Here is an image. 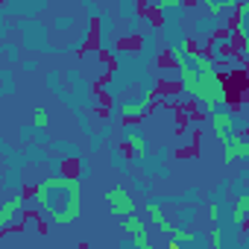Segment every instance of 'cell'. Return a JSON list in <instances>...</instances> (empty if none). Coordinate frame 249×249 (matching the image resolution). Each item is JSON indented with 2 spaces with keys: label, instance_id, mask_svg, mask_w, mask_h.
<instances>
[{
  "label": "cell",
  "instance_id": "cell-15",
  "mask_svg": "<svg viewBox=\"0 0 249 249\" xmlns=\"http://www.w3.org/2000/svg\"><path fill=\"white\" fill-rule=\"evenodd\" d=\"M170 240H173V243H179V246H185V243H194V240H196V234H194V231H188V229H176V231L170 234Z\"/></svg>",
  "mask_w": 249,
  "mask_h": 249
},
{
  "label": "cell",
  "instance_id": "cell-4",
  "mask_svg": "<svg viewBox=\"0 0 249 249\" xmlns=\"http://www.w3.org/2000/svg\"><path fill=\"white\" fill-rule=\"evenodd\" d=\"M21 214H24V196L6 199L3 205H0V229H12Z\"/></svg>",
  "mask_w": 249,
  "mask_h": 249
},
{
  "label": "cell",
  "instance_id": "cell-1",
  "mask_svg": "<svg viewBox=\"0 0 249 249\" xmlns=\"http://www.w3.org/2000/svg\"><path fill=\"white\" fill-rule=\"evenodd\" d=\"M191 97H196L208 111H217L220 106H226L229 88H226V82H223L220 73H202V76H196V85H194Z\"/></svg>",
  "mask_w": 249,
  "mask_h": 249
},
{
  "label": "cell",
  "instance_id": "cell-13",
  "mask_svg": "<svg viewBox=\"0 0 249 249\" xmlns=\"http://www.w3.org/2000/svg\"><path fill=\"white\" fill-rule=\"evenodd\" d=\"M33 126H36V129H47V126H50V114H47L44 106H36V108H33Z\"/></svg>",
  "mask_w": 249,
  "mask_h": 249
},
{
  "label": "cell",
  "instance_id": "cell-18",
  "mask_svg": "<svg viewBox=\"0 0 249 249\" xmlns=\"http://www.w3.org/2000/svg\"><path fill=\"white\" fill-rule=\"evenodd\" d=\"M156 9L170 12V9H182V3H176V0H161V3H156Z\"/></svg>",
  "mask_w": 249,
  "mask_h": 249
},
{
  "label": "cell",
  "instance_id": "cell-8",
  "mask_svg": "<svg viewBox=\"0 0 249 249\" xmlns=\"http://www.w3.org/2000/svg\"><path fill=\"white\" fill-rule=\"evenodd\" d=\"M144 211H147V220H150L161 234H167V237H170V234L176 231V226H170V223H167V217H164V211H161V205H159V202H147V208H144Z\"/></svg>",
  "mask_w": 249,
  "mask_h": 249
},
{
  "label": "cell",
  "instance_id": "cell-9",
  "mask_svg": "<svg viewBox=\"0 0 249 249\" xmlns=\"http://www.w3.org/2000/svg\"><path fill=\"white\" fill-rule=\"evenodd\" d=\"M123 144H126V150L132 156H147V138L135 126H126V132H123Z\"/></svg>",
  "mask_w": 249,
  "mask_h": 249
},
{
  "label": "cell",
  "instance_id": "cell-19",
  "mask_svg": "<svg viewBox=\"0 0 249 249\" xmlns=\"http://www.w3.org/2000/svg\"><path fill=\"white\" fill-rule=\"evenodd\" d=\"M208 217H211V223L217 226V223H220V208H217V205H211V208H208Z\"/></svg>",
  "mask_w": 249,
  "mask_h": 249
},
{
  "label": "cell",
  "instance_id": "cell-11",
  "mask_svg": "<svg viewBox=\"0 0 249 249\" xmlns=\"http://www.w3.org/2000/svg\"><path fill=\"white\" fill-rule=\"evenodd\" d=\"M246 217H249V194H240V196L234 199V208H231V223L240 229V226L246 223Z\"/></svg>",
  "mask_w": 249,
  "mask_h": 249
},
{
  "label": "cell",
  "instance_id": "cell-6",
  "mask_svg": "<svg viewBox=\"0 0 249 249\" xmlns=\"http://www.w3.org/2000/svg\"><path fill=\"white\" fill-rule=\"evenodd\" d=\"M150 106H153V97L144 94V97L135 100V103H123V106H120V117H123V120H141V117L150 111Z\"/></svg>",
  "mask_w": 249,
  "mask_h": 249
},
{
  "label": "cell",
  "instance_id": "cell-10",
  "mask_svg": "<svg viewBox=\"0 0 249 249\" xmlns=\"http://www.w3.org/2000/svg\"><path fill=\"white\" fill-rule=\"evenodd\" d=\"M234 12H237V18H234L231 27H234V33H237V41L246 44V41H249V27H246V24H249V3H237Z\"/></svg>",
  "mask_w": 249,
  "mask_h": 249
},
{
  "label": "cell",
  "instance_id": "cell-21",
  "mask_svg": "<svg viewBox=\"0 0 249 249\" xmlns=\"http://www.w3.org/2000/svg\"><path fill=\"white\" fill-rule=\"evenodd\" d=\"M199 249H202V246H199Z\"/></svg>",
  "mask_w": 249,
  "mask_h": 249
},
{
  "label": "cell",
  "instance_id": "cell-17",
  "mask_svg": "<svg viewBox=\"0 0 249 249\" xmlns=\"http://www.w3.org/2000/svg\"><path fill=\"white\" fill-rule=\"evenodd\" d=\"M132 243H135V249H153L150 234H138V237H132Z\"/></svg>",
  "mask_w": 249,
  "mask_h": 249
},
{
  "label": "cell",
  "instance_id": "cell-16",
  "mask_svg": "<svg viewBox=\"0 0 249 249\" xmlns=\"http://www.w3.org/2000/svg\"><path fill=\"white\" fill-rule=\"evenodd\" d=\"M208 243H211V249H223V229L220 226H214L208 231Z\"/></svg>",
  "mask_w": 249,
  "mask_h": 249
},
{
  "label": "cell",
  "instance_id": "cell-12",
  "mask_svg": "<svg viewBox=\"0 0 249 249\" xmlns=\"http://www.w3.org/2000/svg\"><path fill=\"white\" fill-rule=\"evenodd\" d=\"M123 231H126V234H132V237H138V234H147V220H144V217H138V214H132V217H123Z\"/></svg>",
  "mask_w": 249,
  "mask_h": 249
},
{
  "label": "cell",
  "instance_id": "cell-14",
  "mask_svg": "<svg viewBox=\"0 0 249 249\" xmlns=\"http://www.w3.org/2000/svg\"><path fill=\"white\" fill-rule=\"evenodd\" d=\"M202 9H208L211 15H223V12H234L237 3H214V0H202Z\"/></svg>",
  "mask_w": 249,
  "mask_h": 249
},
{
  "label": "cell",
  "instance_id": "cell-2",
  "mask_svg": "<svg viewBox=\"0 0 249 249\" xmlns=\"http://www.w3.org/2000/svg\"><path fill=\"white\" fill-rule=\"evenodd\" d=\"M106 205L114 217H132L138 211V205H135V199L126 188H108L106 191Z\"/></svg>",
  "mask_w": 249,
  "mask_h": 249
},
{
  "label": "cell",
  "instance_id": "cell-3",
  "mask_svg": "<svg viewBox=\"0 0 249 249\" xmlns=\"http://www.w3.org/2000/svg\"><path fill=\"white\" fill-rule=\"evenodd\" d=\"M208 123H211V132H214V138H217L220 144H226V141H231V138L237 135V120H234L231 111L217 108V111L208 114Z\"/></svg>",
  "mask_w": 249,
  "mask_h": 249
},
{
  "label": "cell",
  "instance_id": "cell-7",
  "mask_svg": "<svg viewBox=\"0 0 249 249\" xmlns=\"http://www.w3.org/2000/svg\"><path fill=\"white\" fill-rule=\"evenodd\" d=\"M188 62H191V68L196 71V76H202V73H220V71H217V62H214L205 50H191Z\"/></svg>",
  "mask_w": 249,
  "mask_h": 249
},
{
  "label": "cell",
  "instance_id": "cell-5",
  "mask_svg": "<svg viewBox=\"0 0 249 249\" xmlns=\"http://www.w3.org/2000/svg\"><path fill=\"white\" fill-rule=\"evenodd\" d=\"M223 156H226V164L229 161H243V159H249V141H246V135H234L231 141H226L223 144Z\"/></svg>",
  "mask_w": 249,
  "mask_h": 249
},
{
  "label": "cell",
  "instance_id": "cell-20",
  "mask_svg": "<svg viewBox=\"0 0 249 249\" xmlns=\"http://www.w3.org/2000/svg\"><path fill=\"white\" fill-rule=\"evenodd\" d=\"M170 249H185V246H179V243H173V240H170Z\"/></svg>",
  "mask_w": 249,
  "mask_h": 249
}]
</instances>
